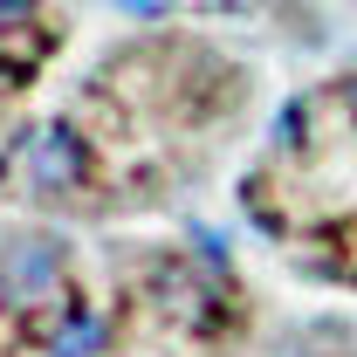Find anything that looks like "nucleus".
Wrapping results in <instances>:
<instances>
[{
  "mask_svg": "<svg viewBox=\"0 0 357 357\" xmlns=\"http://www.w3.org/2000/svg\"><path fill=\"white\" fill-rule=\"evenodd\" d=\"M69 248L42 227H7L0 234V310H35L42 296L62 289Z\"/></svg>",
  "mask_w": 357,
  "mask_h": 357,
  "instance_id": "1",
  "label": "nucleus"
},
{
  "mask_svg": "<svg viewBox=\"0 0 357 357\" xmlns=\"http://www.w3.org/2000/svg\"><path fill=\"white\" fill-rule=\"evenodd\" d=\"M83 172H89V151H83V137L69 131V124L35 131V151H28V178H35V192L62 199L69 185H83Z\"/></svg>",
  "mask_w": 357,
  "mask_h": 357,
  "instance_id": "2",
  "label": "nucleus"
},
{
  "mask_svg": "<svg viewBox=\"0 0 357 357\" xmlns=\"http://www.w3.org/2000/svg\"><path fill=\"white\" fill-rule=\"evenodd\" d=\"M103 344H110V316L76 310V316H62V323H55L48 357H103Z\"/></svg>",
  "mask_w": 357,
  "mask_h": 357,
  "instance_id": "3",
  "label": "nucleus"
},
{
  "mask_svg": "<svg viewBox=\"0 0 357 357\" xmlns=\"http://www.w3.org/2000/svg\"><path fill=\"white\" fill-rule=\"evenodd\" d=\"M28 7H35V0H0V21H21Z\"/></svg>",
  "mask_w": 357,
  "mask_h": 357,
  "instance_id": "4",
  "label": "nucleus"
},
{
  "mask_svg": "<svg viewBox=\"0 0 357 357\" xmlns=\"http://www.w3.org/2000/svg\"><path fill=\"white\" fill-rule=\"evenodd\" d=\"M117 7H131V14H158L165 0H117Z\"/></svg>",
  "mask_w": 357,
  "mask_h": 357,
  "instance_id": "5",
  "label": "nucleus"
}]
</instances>
